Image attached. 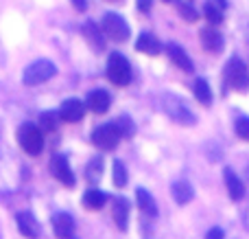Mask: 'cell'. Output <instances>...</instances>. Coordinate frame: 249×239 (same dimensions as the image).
Wrapping results in <instances>:
<instances>
[{
  "instance_id": "cell-1",
  "label": "cell",
  "mask_w": 249,
  "mask_h": 239,
  "mask_svg": "<svg viewBox=\"0 0 249 239\" xmlns=\"http://www.w3.org/2000/svg\"><path fill=\"white\" fill-rule=\"evenodd\" d=\"M162 108L173 121L181 123V125H195V123H197V117H195L193 110L188 108V103H186L184 99H179L177 95H173V92H166V95L162 97Z\"/></svg>"
},
{
  "instance_id": "cell-2",
  "label": "cell",
  "mask_w": 249,
  "mask_h": 239,
  "mask_svg": "<svg viewBox=\"0 0 249 239\" xmlns=\"http://www.w3.org/2000/svg\"><path fill=\"white\" fill-rule=\"evenodd\" d=\"M18 143L29 156H39L44 149V134L33 123H22L18 130Z\"/></svg>"
},
{
  "instance_id": "cell-3",
  "label": "cell",
  "mask_w": 249,
  "mask_h": 239,
  "mask_svg": "<svg viewBox=\"0 0 249 239\" xmlns=\"http://www.w3.org/2000/svg\"><path fill=\"white\" fill-rule=\"evenodd\" d=\"M57 75V66L48 60H35L33 64H29L22 73V81L24 86H39V83L48 81L51 77Z\"/></svg>"
},
{
  "instance_id": "cell-4",
  "label": "cell",
  "mask_w": 249,
  "mask_h": 239,
  "mask_svg": "<svg viewBox=\"0 0 249 239\" xmlns=\"http://www.w3.org/2000/svg\"><path fill=\"white\" fill-rule=\"evenodd\" d=\"M225 83L238 92H245L249 88V70L238 57H232L225 66Z\"/></svg>"
},
{
  "instance_id": "cell-5",
  "label": "cell",
  "mask_w": 249,
  "mask_h": 239,
  "mask_svg": "<svg viewBox=\"0 0 249 239\" xmlns=\"http://www.w3.org/2000/svg\"><path fill=\"white\" fill-rule=\"evenodd\" d=\"M107 77L116 86H127L131 81V66H129L127 57L121 53H112L107 60Z\"/></svg>"
},
{
  "instance_id": "cell-6",
  "label": "cell",
  "mask_w": 249,
  "mask_h": 239,
  "mask_svg": "<svg viewBox=\"0 0 249 239\" xmlns=\"http://www.w3.org/2000/svg\"><path fill=\"white\" fill-rule=\"evenodd\" d=\"M103 31L109 40H114V42H127L129 35H131L127 20L114 11H109L103 16Z\"/></svg>"
},
{
  "instance_id": "cell-7",
  "label": "cell",
  "mask_w": 249,
  "mask_h": 239,
  "mask_svg": "<svg viewBox=\"0 0 249 239\" xmlns=\"http://www.w3.org/2000/svg\"><path fill=\"white\" fill-rule=\"evenodd\" d=\"M118 140H121V132H118L116 123H105V125H99L92 132V143L99 149H105V152H112L118 145Z\"/></svg>"
},
{
  "instance_id": "cell-8",
  "label": "cell",
  "mask_w": 249,
  "mask_h": 239,
  "mask_svg": "<svg viewBox=\"0 0 249 239\" xmlns=\"http://www.w3.org/2000/svg\"><path fill=\"white\" fill-rule=\"evenodd\" d=\"M51 171L61 184H66L68 189L74 187V174H72V169H70L64 154H55V156L51 158Z\"/></svg>"
},
{
  "instance_id": "cell-9",
  "label": "cell",
  "mask_w": 249,
  "mask_h": 239,
  "mask_svg": "<svg viewBox=\"0 0 249 239\" xmlns=\"http://www.w3.org/2000/svg\"><path fill=\"white\" fill-rule=\"evenodd\" d=\"M86 114V105H83L81 99H66L59 108V117L64 119L66 123H77L83 119Z\"/></svg>"
},
{
  "instance_id": "cell-10",
  "label": "cell",
  "mask_w": 249,
  "mask_h": 239,
  "mask_svg": "<svg viewBox=\"0 0 249 239\" xmlns=\"http://www.w3.org/2000/svg\"><path fill=\"white\" fill-rule=\"evenodd\" d=\"M16 222H18V228H20V233L24 237H29V239H37L39 233H42V228H39V222L29 213V211H22V213H18L16 215Z\"/></svg>"
},
{
  "instance_id": "cell-11",
  "label": "cell",
  "mask_w": 249,
  "mask_h": 239,
  "mask_svg": "<svg viewBox=\"0 0 249 239\" xmlns=\"http://www.w3.org/2000/svg\"><path fill=\"white\" fill-rule=\"evenodd\" d=\"M81 33H83V38L88 40V44H90L94 51H103L105 48V40H103V33H101V26L96 24L94 20L83 22Z\"/></svg>"
},
{
  "instance_id": "cell-12",
  "label": "cell",
  "mask_w": 249,
  "mask_h": 239,
  "mask_svg": "<svg viewBox=\"0 0 249 239\" xmlns=\"http://www.w3.org/2000/svg\"><path fill=\"white\" fill-rule=\"evenodd\" d=\"M112 105V97H109L107 90H92L88 95V108L96 114H105Z\"/></svg>"
},
{
  "instance_id": "cell-13",
  "label": "cell",
  "mask_w": 249,
  "mask_h": 239,
  "mask_svg": "<svg viewBox=\"0 0 249 239\" xmlns=\"http://www.w3.org/2000/svg\"><path fill=\"white\" fill-rule=\"evenodd\" d=\"M199 35H201V44H203L206 51H210V53L223 51V35H221L214 26H206V29H201Z\"/></svg>"
},
{
  "instance_id": "cell-14",
  "label": "cell",
  "mask_w": 249,
  "mask_h": 239,
  "mask_svg": "<svg viewBox=\"0 0 249 239\" xmlns=\"http://www.w3.org/2000/svg\"><path fill=\"white\" fill-rule=\"evenodd\" d=\"M223 178H225V187H228L230 198H232L234 202H238L243 196H245V184H243V180L238 178V176L234 174L230 167H225V169H223Z\"/></svg>"
},
{
  "instance_id": "cell-15",
  "label": "cell",
  "mask_w": 249,
  "mask_h": 239,
  "mask_svg": "<svg viewBox=\"0 0 249 239\" xmlns=\"http://www.w3.org/2000/svg\"><path fill=\"white\" fill-rule=\"evenodd\" d=\"M53 228H55V235L59 239H70L74 233V219L68 213H57L53 218Z\"/></svg>"
},
{
  "instance_id": "cell-16",
  "label": "cell",
  "mask_w": 249,
  "mask_h": 239,
  "mask_svg": "<svg viewBox=\"0 0 249 239\" xmlns=\"http://www.w3.org/2000/svg\"><path fill=\"white\" fill-rule=\"evenodd\" d=\"M166 53H168V57H171L173 64L179 66L181 70H186V73H193V70H195L193 60L186 55V51H184L181 46H177V44H168V46H166Z\"/></svg>"
},
{
  "instance_id": "cell-17",
  "label": "cell",
  "mask_w": 249,
  "mask_h": 239,
  "mask_svg": "<svg viewBox=\"0 0 249 239\" xmlns=\"http://www.w3.org/2000/svg\"><path fill=\"white\" fill-rule=\"evenodd\" d=\"M136 51L146 53V55H158V53H162V44H160V40L155 35L140 33L136 40Z\"/></svg>"
},
{
  "instance_id": "cell-18",
  "label": "cell",
  "mask_w": 249,
  "mask_h": 239,
  "mask_svg": "<svg viewBox=\"0 0 249 239\" xmlns=\"http://www.w3.org/2000/svg\"><path fill=\"white\" fill-rule=\"evenodd\" d=\"M171 191H173V198H175L177 204H188V202L195 198V189L188 180H175Z\"/></svg>"
},
{
  "instance_id": "cell-19",
  "label": "cell",
  "mask_w": 249,
  "mask_h": 239,
  "mask_svg": "<svg viewBox=\"0 0 249 239\" xmlns=\"http://www.w3.org/2000/svg\"><path fill=\"white\" fill-rule=\"evenodd\" d=\"M136 202H138V206H140V211L144 215H149V218H155L158 215V206H155V200H153V196H151L146 189H136Z\"/></svg>"
},
{
  "instance_id": "cell-20",
  "label": "cell",
  "mask_w": 249,
  "mask_h": 239,
  "mask_svg": "<svg viewBox=\"0 0 249 239\" xmlns=\"http://www.w3.org/2000/svg\"><path fill=\"white\" fill-rule=\"evenodd\" d=\"M114 222H116V226L121 228V231H127L129 226V202L124 200V198H118L116 202H114Z\"/></svg>"
},
{
  "instance_id": "cell-21",
  "label": "cell",
  "mask_w": 249,
  "mask_h": 239,
  "mask_svg": "<svg viewBox=\"0 0 249 239\" xmlns=\"http://www.w3.org/2000/svg\"><path fill=\"white\" fill-rule=\"evenodd\" d=\"M105 202H107V196H105L103 191H99V189H90V191L83 193V206L90 211L103 209Z\"/></svg>"
},
{
  "instance_id": "cell-22",
  "label": "cell",
  "mask_w": 249,
  "mask_h": 239,
  "mask_svg": "<svg viewBox=\"0 0 249 239\" xmlns=\"http://www.w3.org/2000/svg\"><path fill=\"white\" fill-rule=\"evenodd\" d=\"M193 90H195V97H197V101L201 105H210L212 103V90H210V86H208L206 79H197Z\"/></svg>"
},
{
  "instance_id": "cell-23",
  "label": "cell",
  "mask_w": 249,
  "mask_h": 239,
  "mask_svg": "<svg viewBox=\"0 0 249 239\" xmlns=\"http://www.w3.org/2000/svg\"><path fill=\"white\" fill-rule=\"evenodd\" d=\"M203 16H206V20L212 22V24H221V22H223V11H221V7L214 2L203 4Z\"/></svg>"
},
{
  "instance_id": "cell-24",
  "label": "cell",
  "mask_w": 249,
  "mask_h": 239,
  "mask_svg": "<svg viewBox=\"0 0 249 239\" xmlns=\"http://www.w3.org/2000/svg\"><path fill=\"white\" fill-rule=\"evenodd\" d=\"M86 174H88V178H90V182H99L101 174H103V160H101V158H92Z\"/></svg>"
},
{
  "instance_id": "cell-25",
  "label": "cell",
  "mask_w": 249,
  "mask_h": 239,
  "mask_svg": "<svg viewBox=\"0 0 249 239\" xmlns=\"http://www.w3.org/2000/svg\"><path fill=\"white\" fill-rule=\"evenodd\" d=\"M59 114H55V112H44L42 117H39V127H44L46 132H53V130H57V123H59Z\"/></svg>"
},
{
  "instance_id": "cell-26",
  "label": "cell",
  "mask_w": 249,
  "mask_h": 239,
  "mask_svg": "<svg viewBox=\"0 0 249 239\" xmlns=\"http://www.w3.org/2000/svg\"><path fill=\"white\" fill-rule=\"evenodd\" d=\"M114 184H116V187H121V189L127 184V169H124V165L121 160L114 162Z\"/></svg>"
},
{
  "instance_id": "cell-27",
  "label": "cell",
  "mask_w": 249,
  "mask_h": 239,
  "mask_svg": "<svg viewBox=\"0 0 249 239\" xmlns=\"http://www.w3.org/2000/svg\"><path fill=\"white\" fill-rule=\"evenodd\" d=\"M116 127H118V132H121V136H124V139H129V136L133 134V130H136V125L131 123V119L129 117L116 119Z\"/></svg>"
},
{
  "instance_id": "cell-28",
  "label": "cell",
  "mask_w": 249,
  "mask_h": 239,
  "mask_svg": "<svg viewBox=\"0 0 249 239\" xmlns=\"http://www.w3.org/2000/svg\"><path fill=\"white\" fill-rule=\"evenodd\" d=\"M177 11L181 13V18H186V20H190V22L197 20V11L193 9V4L184 2V0H179V2H177Z\"/></svg>"
},
{
  "instance_id": "cell-29",
  "label": "cell",
  "mask_w": 249,
  "mask_h": 239,
  "mask_svg": "<svg viewBox=\"0 0 249 239\" xmlns=\"http://www.w3.org/2000/svg\"><path fill=\"white\" fill-rule=\"evenodd\" d=\"M234 127H236V134L241 136L243 140H249V117H241Z\"/></svg>"
},
{
  "instance_id": "cell-30",
  "label": "cell",
  "mask_w": 249,
  "mask_h": 239,
  "mask_svg": "<svg viewBox=\"0 0 249 239\" xmlns=\"http://www.w3.org/2000/svg\"><path fill=\"white\" fill-rule=\"evenodd\" d=\"M151 4H153V0H138V9H140L142 13H149Z\"/></svg>"
},
{
  "instance_id": "cell-31",
  "label": "cell",
  "mask_w": 249,
  "mask_h": 239,
  "mask_svg": "<svg viewBox=\"0 0 249 239\" xmlns=\"http://www.w3.org/2000/svg\"><path fill=\"white\" fill-rule=\"evenodd\" d=\"M206 239H223V231H221V228H210Z\"/></svg>"
},
{
  "instance_id": "cell-32",
  "label": "cell",
  "mask_w": 249,
  "mask_h": 239,
  "mask_svg": "<svg viewBox=\"0 0 249 239\" xmlns=\"http://www.w3.org/2000/svg\"><path fill=\"white\" fill-rule=\"evenodd\" d=\"M72 4L77 11H86L88 9V0H72Z\"/></svg>"
},
{
  "instance_id": "cell-33",
  "label": "cell",
  "mask_w": 249,
  "mask_h": 239,
  "mask_svg": "<svg viewBox=\"0 0 249 239\" xmlns=\"http://www.w3.org/2000/svg\"><path fill=\"white\" fill-rule=\"evenodd\" d=\"M70 239H74V237H70Z\"/></svg>"
},
{
  "instance_id": "cell-34",
  "label": "cell",
  "mask_w": 249,
  "mask_h": 239,
  "mask_svg": "<svg viewBox=\"0 0 249 239\" xmlns=\"http://www.w3.org/2000/svg\"><path fill=\"white\" fill-rule=\"evenodd\" d=\"M166 2H168V0H166Z\"/></svg>"
}]
</instances>
